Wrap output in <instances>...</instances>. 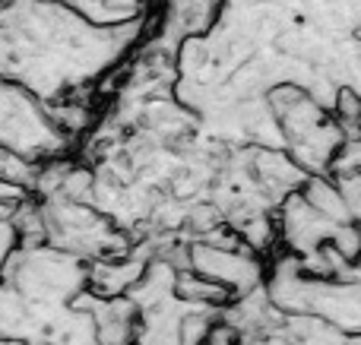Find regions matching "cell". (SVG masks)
Wrapping results in <instances>:
<instances>
[{
  "mask_svg": "<svg viewBox=\"0 0 361 345\" xmlns=\"http://www.w3.org/2000/svg\"><path fill=\"white\" fill-rule=\"evenodd\" d=\"M0 143L4 152L35 165L73 158L80 152V143L63 133L48 105L16 82H0Z\"/></svg>",
  "mask_w": 361,
  "mask_h": 345,
  "instance_id": "obj_5",
  "label": "cell"
},
{
  "mask_svg": "<svg viewBox=\"0 0 361 345\" xmlns=\"http://www.w3.org/2000/svg\"><path fill=\"white\" fill-rule=\"evenodd\" d=\"M267 291L286 314L317 317L345 336H361V282L317 279L301 266L298 257L282 251L269 266Z\"/></svg>",
  "mask_w": 361,
  "mask_h": 345,
  "instance_id": "obj_3",
  "label": "cell"
},
{
  "mask_svg": "<svg viewBox=\"0 0 361 345\" xmlns=\"http://www.w3.org/2000/svg\"><path fill=\"white\" fill-rule=\"evenodd\" d=\"M273 118L286 139V152L307 171L311 177L333 175L339 152L345 149L349 137L345 127L333 111H326L317 99L298 86H282L269 95Z\"/></svg>",
  "mask_w": 361,
  "mask_h": 345,
  "instance_id": "obj_4",
  "label": "cell"
},
{
  "mask_svg": "<svg viewBox=\"0 0 361 345\" xmlns=\"http://www.w3.org/2000/svg\"><path fill=\"white\" fill-rule=\"evenodd\" d=\"M206 345H241V342H238V336L231 333L228 327H222V323H219V330L212 333V339L206 342Z\"/></svg>",
  "mask_w": 361,
  "mask_h": 345,
  "instance_id": "obj_12",
  "label": "cell"
},
{
  "mask_svg": "<svg viewBox=\"0 0 361 345\" xmlns=\"http://www.w3.org/2000/svg\"><path fill=\"white\" fill-rule=\"evenodd\" d=\"M345 127V137H349V143H345V149L339 152L336 165H333V175H345V171H361V114L355 120H349Z\"/></svg>",
  "mask_w": 361,
  "mask_h": 345,
  "instance_id": "obj_11",
  "label": "cell"
},
{
  "mask_svg": "<svg viewBox=\"0 0 361 345\" xmlns=\"http://www.w3.org/2000/svg\"><path fill=\"white\" fill-rule=\"evenodd\" d=\"M156 29V13L124 25H99L57 0L0 4V73L44 105L102 92Z\"/></svg>",
  "mask_w": 361,
  "mask_h": 345,
  "instance_id": "obj_2",
  "label": "cell"
},
{
  "mask_svg": "<svg viewBox=\"0 0 361 345\" xmlns=\"http://www.w3.org/2000/svg\"><path fill=\"white\" fill-rule=\"evenodd\" d=\"M4 345H25V342H13V339H4Z\"/></svg>",
  "mask_w": 361,
  "mask_h": 345,
  "instance_id": "obj_13",
  "label": "cell"
},
{
  "mask_svg": "<svg viewBox=\"0 0 361 345\" xmlns=\"http://www.w3.org/2000/svg\"><path fill=\"white\" fill-rule=\"evenodd\" d=\"M38 175H42V165L25 162V158L10 156V152L0 156V184H16V187L35 190Z\"/></svg>",
  "mask_w": 361,
  "mask_h": 345,
  "instance_id": "obj_10",
  "label": "cell"
},
{
  "mask_svg": "<svg viewBox=\"0 0 361 345\" xmlns=\"http://www.w3.org/2000/svg\"><path fill=\"white\" fill-rule=\"evenodd\" d=\"M156 6V29L146 42L156 51L178 57L187 42L203 38L219 23L225 0H159Z\"/></svg>",
  "mask_w": 361,
  "mask_h": 345,
  "instance_id": "obj_7",
  "label": "cell"
},
{
  "mask_svg": "<svg viewBox=\"0 0 361 345\" xmlns=\"http://www.w3.org/2000/svg\"><path fill=\"white\" fill-rule=\"evenodd\" d=\"M57 4L73 6L76 13H82L99 25H124L133 19L152 16V6L159 0H57Z\"/></svg>",
  "mask_w": 361,
  "mask_h": 345,
  "instance_id": "obj_9",
  "label": "cell"
},
{
  "mask_svg": "<svg viewBox=\"0 0 361 345\" xmlns=\"http://www.w3.org/2000/svg\"><path fill=\"white\" fill-rule=\"evenodd\" d=\"M187 270L209 279L212 285L225 289L231 298H244L263 289L269 270L263 266L260 253L247 244H212V241H193L187 247Z\"/></svg>",
  "mask_w": 361,
  "mask_h": 345,
  "instance_id": "obj_6",
  "label": "cell"
},
{
  "mask_svg": "<svg viewBox=\"0 0 361 345\" xmlns=\"http://www.w3.org/2000/svg\"><path fill=\"white\" fill-rule=\"evenodd\" d=\"M76 304L92 314L99 345H137L140 308L130 295L127 298H99V295H92V291H86Z\"/></svg>",
  "mask_w": 361,
  "mask_h": 345,
  "instance_id": "obj_8",
  "label": "cell"
},
{
  "mask_svg": "<svg viewBox=\"0 0 361 345\" xmlns=\"http://www.w3.org/2000/svg\"><path fill=\"white\" fill-rule=\"evenodd\" d=\"M282 86L333 114L345 92L361 99V0H225L178 54V101L219 143L286 152L269 108Z\"/></svg>",
  "mask_w": 361,
  "mask_h": 345,
  "instance_id": "obj_1",
  "label": "cell"
}]
</instances>
